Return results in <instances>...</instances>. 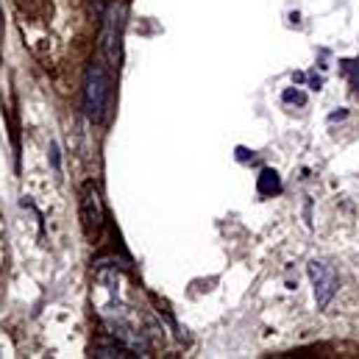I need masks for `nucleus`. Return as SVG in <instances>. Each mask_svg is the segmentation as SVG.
<instances>
[{
    "label": "nucleus",
    "instance_id": "obj_1",
    "mask_svg": "<svg viewBox=\"0 0 359 359\" xmlns=\"http://www.w3.org/2000/svg\"><path fill=\"white\" fill-rule=\"evenodd\" d=\"M109 100H111V73L109 65L95 59L87 67L84 76V114L92 123H103L106 111H109Z\"/></svg>",
    "mask_w": 359,
    "mask_h": 359
},
{
    "label": "nucleus",
    "instance_id": "obj_2",
    "mask_svg": "<svg viewBox=\"0 0 359 359\" xmlns=\"http://www.w3.org/2000/svg\"><path fill=\"white\" fill-rule=\"evenodd\" d=\"M79 217H81V226H84V234L95 240L103 229V220H106V212H103V198H100V189L95 181H84L81 187V195H79Z\"/></svg>",
    "mask_w": 359,
    "mask_h": 359
},
{
    "label": "nucleus",
    "instance_id": "obj_3",
    "mask_svg": "<svg viewBox=\"0 0 359 359\" xmlns=\"http://www.w3.org/2000/svg\"><path fill=\"white\" fill-rule=\"evenodd\" d=\"M306 273H309V281H312V290H315V304H318V309H326V306L334 301L337 290H340V276H337V270H334L332 262H326V259H312V262L306 265Z\"/></svg>",
    "mask_w": 359,
    "mask_h": 359
},
{
    "label": "nucleus",
    "instance_id": "obj_4",
    "mask_svg": "<svg viewBox=\"0 0 359 359\" xmlns=\"http://www.w3.org/2000/svg\"><path fill=\"white\" fill-rule=\"evenodd\" d=\"M120 31H123V3L117 0L103 14V34H100V50L109 67H117L120 62Z\"/></svg>",
    "mask_w": 359,
    "mask_h": 359
},
{
    "label": "nucleus",
    "instance_id": "obj_5",
    "mask_svg": "<svg viewBox=\"0 0 359 359\" xmlns=\"http://www.w3.org/2000/svg\"><path fill=\"white\" fill-rule=\"evenodd\" d=\"M95 357L100 359H128V357H140L134 348H128L123 340H117L114 334H111V340L109 337H100L97 343H95Z\"/></svg>",
    "mask_w": 359,
    "mask_h": 359
},
{
    "label": "nucleus",
    "instance_id": "obj_6",
    "mask_svg": "<svg viewBox=\"0 0 359 359\" xmlns=\"http://www.w3.org/2000/svg\"><path fill=\"white\" fill-rule=\"evenodd\" d=\"M257 189H259L262 195H278V192H281V179H278V173H276L273 168H265V170L259 173Z\"/></svg>",
    "mask_w": 359,
    "mask_h": 359
},
{
    "label": "nucleus",
    "instance_id": "obj_7",
    "mask_svg": "<svg viewBox=\"0 0 359 359\" xmlns=\"http://www.w3.org/2000/svg\"><path fill=\"white\" fill-rule=\"evenodd\" d=\"M284 100H287V103H298V106H304V103H306V97H304L301 92H292V90L284 92Z\"/></svg>",
    "mask_w": 359,
    "mask_h": 359
},
{
    "label": "nucleus",
    "instance_id": "obj_8",
    "mask_svg": "<svg viewBox=\"0 0 359 359\" xmlns=\"http://www.w3.org/2000/svg\"><path fill=\"white\" fill-rule=\"evenodd\" d=\"M348 76H351L354 87L359 90V59H354V62H348Z\"/></svg>",
    "mask_w": 359,
    "mask_h": 359
}]
</instances>
